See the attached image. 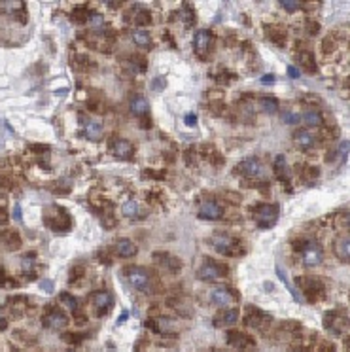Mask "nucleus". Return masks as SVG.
Masks as SVG:
<instances>
[{"mask_svg":"<svg viewBox=\"0 0 350 352\" xmlns=\"http://www.w3.org/2000/svg\"><path fill=\"white\" fill-rule=\"evenodd\" d=\"M210 244L214 246V250L222 254V256H241L242 244L229 233H218L210 239Z\"/></svg>","mask_w":350,"mask_h":352,"instance_id":"1","label":"nucleus"},{"mask_svg":"<svg viewBox=\"0 0 350 352\" xmlns=\"http://www.w3.org/2000/svg\"><path fill=\"white\" fill-rule=\"evenodd\" d=\"M278 204H257L254 208V220H256L257 227L261 229H269V227L276 226L278 222Z\"/></svg>","mask_w":350,"mask_h":352,"instance_id":"2","label":"nucleus"},{"mask_svg":"<svg viewBox=\"0 0 350 352\" xmlns=\"http://www.w3.org/2000/svg\"><path fill=\"white\" fill-rule=\"evenodd\" d=\"M125 278L129 282V286L138 292H146L150 288V282H152V274L146 267H129L125 271Z\"/></svg>","mask_w":350,"mask_h":352,"instance_id":"3","label":"nucleus"},{"mask_svg":"<svg viewBox=\"0 0 350 352\" xmlns=\"http://www.w3.org/2000/svg\"><path fill=\"white\" fill-rule=\"evenodd\" d=\"M301 250V258H303V263L307 267H316L324 261V250H322V244L314 239H309L305 241L303 246L299 248Z\"/></svg>","mask_w":350,"mask_h":352,"instance_id":"4","label":"nucleus"},{"mask_svg":"<svg viewBox=\"0 0 350 352\" xmlns=\"http://www.w3.org/2000/svg\"><path fill=\"white\" fill-rule=\"evenodd\" d=\"M226 274H227L226 267H222L218 261H212V259H204V263H202V265L199 267V271H197V276L204 282L222 280Z\"/></svg>","mask_w":350,"mask_h":352,"instance_id":"5","label":"nucleus"},{"mask_svg":"<svg viewBox=\"0 0 350 352\" xmlns=\"http://www.w3.org/2000/svg\"><path fill=\"white\" fill-rule=\"evenodd\" d=\"M237 174H242L246 178H261L263 176V165L257 157H246L244 161L235 167Z\"/></svg>","mask_w":350,"mask_h":352,"instance_id":"6","label":"nucleus"},{"mask_svg":"<svg viewBox=\"0 0 350 352\" xmlns=\"http://www.w3.org/2000/svg\"><path fill=\"white\" fill-rule=\"evenodd\" d=\"M212 32L208 31V29H199V31L195 32V38H193V49H195V53L199 55V57H206V53H208V49H210V44H212Z\"/></svg>","mask_w":350,"mask_h":352,"instance_id":"7","label":"nucleus"},{"mask_svg":"<svg viewBox=\"0 0 350 352\" xmlns=\"http://www.w3.org/2000/svg\"><path fill=\"white\" fill-rule=\"evenodd\" d=\"M197 214H199L201 220H220L224 216V206L218 201H214V199H206V201L201 203Z\"/></svg>","mask_w":350,"mask_h":352,"instance_id":"8","label":"nucleus"},{"mask_svg":"<svg viewBox=\"0 0 350 352\" xmlns=\"http://www.w3.org/2000/svg\"><path fill=\"white\" fill-rule=\"evenodd\" d=\"M227 341H229L231 346H235L237 350L241 352H250L254 350V346H256L254 339L250 335H246V333H242V331H229L227 333Z\"/></svg>","mask_w":350,"mask_h":352,"instance_id":"9","label":"nucleus"},{"mask_svg":"<svg viewBox=\"0 0 350 352\" xmlns=\"http://www.w3.org/2000/svg\"><path fill=\"white\" fill-rule=\"evenodd\" d=\"M210 299L218 307H231L237 301V294L226 286H220V288H214L210 292Z\"/></svg>","mask_w":350,"mask_h":352,"instance_id":"10","label":"nucleus"},{"mask_svg":"<svg viewBox=\"0 0 350 352\" xmlns=\"http://www.w3.org/2000/svg\"><path fill=\"white\" fill-rule=\"evenodd\" d=\"M42 322H44V326L51 329H62L68 326V316H66V313L59 311V309H49L47 314H44Z\"/></svg>","mask_w":350,"mask_h":352,"instance_id":"11","label":"nucleus"},{"mask_svg":"<svg viewBox=\"0 0 350 352\" xmlns=\"http://www.w3.org/2000/svg\"><path fill=\"white\" fill-rule=\"evenodd\" d=\"M91 301H93V305L99 309V314L108 313L110 307L114 305V298H112V294H110L108 290H99V292H95Z\"/></svg>","mask_w":350,"mask_h":352,"instance_id":"12","label":"nucleus"},{"mask_svg":"<svg viewBox=\"0 0 350 352\" xmlns=\"http://www.w3.org/2000/svg\"><path fill=\"white\" fill-rule=\"evenodd\" d=\"M44 222H46L51 229H55V231H64V229H68L70 227L68 214L64 210H61V208H57V216H46Z\"/></svg>","mask_w":350,"mask_h":352,"instance_id":"13","label":"nucleus"},{"mask_svg":"<svg viewBox=\"0 0 350 352\" xmlns=\"http://www.w3.org/2000/svg\"><path fill=\"white\" fill-rule=\"evenodd\" d=\"M112 154L119 159H131L132 154H134V148H132V144L129 140H125V138H116V140L112 142Z\"/></svg>","mask_w":350,"mask_h":352,"instance_id":"14","label":"nucleus"},{"mask_svg":"<svg viewBox=\"0 0 350 352\" xmlns=\"http://www.w3.org/2000/svg\"><path fill=\"white\" fill-rule=\"evenodd\" d=\"M154 259H156L159 265H163L165 269L172 271V273H176V271L182 269V261L178 258H174V256H171V254H167V252H156Z\"/></svg>","mask_w":350,"mask_h":352,"instance_id":"15","label":"nucleus"},{"mask_svg":"<svg viewBox=\"0 0 350 352\" xmlns=\"http://www.w3.org/2000/svg\"><path fill=\"white\" fill-rule=\"evenodd\" d=\"M114 250H116V254L119 258L127 259V258L136 256L138 248H136V244L132 243V241H129V239H119V241H116V244H114Z\"/></svg>","mask_w":350,"mask_h":352,"instance_id":"16","label":"nucleus"},{"mask_svg":"<svg viewBox=\"0 0 350 352\" xmlns=\"http://www.w3.org/2000/svg\"><path fill=\"white\" fill-rule=\"evenodd\" d=\"M129 108H131V112L134 114V116L146 117V116H148V112H150V104H148V101L142 97V95H132L131 102H129Z\"/></svg>","mask_w":350,"mask_h":352,"instance_id":"17","label":"nucleus"},{"mask_svg":"<svg viewBox=\"0 0 350 352\" xmlns=\"http://www.w3.org/2000/svg\"><path fill=\"white\" fill-rule=\"evenodd\" d=\"M294 142H296L297 148L311 150L312 146L316 144V138H314V136H312L309 131H305V129H299V131H296V134H294Z\"/></svg>","mask_w":350,"mask_h":352,"instance_id":"18","label":"nucleus"},{"mask_svg":"<svg viewBox=\"0 0 350 352\" xmlns=\"http://www.w3.org/2000/svg\"><path fill=\"white\" fill-rule=\"evenodd\" d=\"M84 131H86V136L89 140H101L102 133H104V129H102V125L97 119H86Z\"/></svg>","mask_w":350,"mask_h":352,"instance_id":"19","label":"nucleus"},{"mask_svg":"<svg viewBox=\"0 0 350 352\" xmlns=\"http://www.w3.org/2000/svg\"><path fill=\"white\" fill-rule=\"evenodd\" d=\"M335 254L341 261H348L350 259V239L346 235H342L335 241Z\"/></svg>","mask_w":350,"mask_h":352,"instance_id":"20","label":"nucleus"},{"mask_svg":"<svg viewBox=\"0 0 350 352\" xmlns=\"http://www.w3.org/2000/svg\"><path fill=\"white\" fill-rule=\"evenodd\" d=\"M299 284H301L305 294H318L324 290L322 282L318 278H312V276H299Z\"/></svg>","mask_w":350,"mask_h":352,"instance_id":"21","label":"nucleus"},{"mask_svg":"<svg viewBox=\"0 0 350 352\" xmlns=\"http://www.w3.org/2000/svg\"><path fill=\"white\" fill-rule=\"evenodd\" d=\"M244 322H246L248 326L257 328V326H263V324H267V322H271V316H269L267 313H263V311H254V313L248 314V316L244 318Z\"/></svg>","mask_w":350,"mask_h":352,"instance_id":"22","label":"nucleus"},{"mask_svg":"<svg viewBox=\"0 0 350 352\" xmlns=\"http://www.w3.org/2000/svg\"><path fill=\"white\" fill-rule=\"evenodd\" d=\"M276 276H278L280 280H282V284H284V286H286V288L290 290V294H292V298L296 299L297 303H301V301H303V298L299 296V290H297L296 286H294V284H292V282L288 280V276H286V273L282 271V267H280V265H276Z\"/></svg>","mask_w":350,"mask_h":352,"instance_id":"23","label":"nucleus"},{"mask_svg":"<svg viewBox=\"0 0 350 352\" xmlns=\"http://www.w3.org/2000/svg\"><path fill=\"white\" fill-rule=\"evenodd\" d=\"M148 328H152L154 331H159V333H167V331H171L172 329V320L169 318H154V320L148 322Z\"/></svg>","mask_w":350,"mask_h":352,"instance_id":"24","label":"nucleus"},{"mask_svg":"<svg viewBox=\"0 0 350 352\" xmlns=\"http://www.w3.org/2000/svg\"><path fill=\"white\" fill-rule=\"evenodd\" d=\"M259 106L263 110L265 114H274V112H278V101L271 97V95H263L261 99H259Z\"/></svg>","mask_w":350,"mask_h":352,"instance_id":"25","label":"nucleus"},{"mask_svg":"<svg viewBox=\"0 0 350 352\" xmlns=\"http://www.w3.org/2000/svg\"><path fill=\"white\" fill-rule=\"evenodd\" d=\"M322 114H320L318 110H307L303 114V123L309 127H320L322 125Z\"/></svg>","mask_w":350,"mask_h":352,"instance_id":"26","label":"nucleus"},{"mask_svg":"<svg viewBox=\"0 0 350 352\" xmlns=\"http://www.w3.org/2000/svg\"><path fill=\"white\" fill-rule=\"evenodd\" d=\"M239 320V311L237 309H226L224 313H222V316L220 318H216V324H235V322Z\"/></svg>","mask_w":350,"mask_h":352,"instance_id":"27","label":"nucleus"},{"mask_svg":"<svg viewBox=\"0 0 350 352\" xmlns=\"http://www.w3.org/2000/svg\"><path fill=\"white\" fill-rule=\"evenodd\" d=\"M274 172H276V176H278L282 182H286L288 178H286V174H288V169H286V159H284V156H276V159H274Z\"/></svg>","mask_w":350,"mask_h":352,"instance_id":"28","label":"nucleus"},{"mask_svg":"<svg viewBox=\"0 0 350 352\" xmlns=\"http://www.w3.org/2000/svg\"><path fill=\"white\" fill-rule=\"evenodd\" d=\"M180 19L184 21L186 27H191L195 21V12L193 8L189 6V4H182V8H180Z\"/></svg>","mask_w":350,"mask_h":352,"instance_id":"29","label":"nucleus"},{"mask_svg":"<svg viewBox=\"0 0 350 352\" xmlns=\"http://www.w3.org/2000/svg\"><path fill=\"white\" fill-rule=\"evenodd\" d=\"M132 40H134V44L140 47H150L152 46V36H150V32L146 31H134V34H132Z\"/></svg>","mask_w":350,"mask_h":352,"instance_id":"30","label":"nucleus"},{"mask_svg":"<svg viewBox=\"0 0 350 352\" xmlns=\"http://www.w3.org/2000/svg\"><path fill=\"white\" fill-rule=\"evenodd\" d=\"M132 21H134L136 25H140V27H144V25L152 23V16H150L148 10L138 8L136 12H134V16H132Z\"/></svg>","mask_w":350,"mask_h":352,"instance_id":"31","label":"nucleus"},{"mask_svg":"<svg viewBox=\"0 0 350 352\" xmlns=\"http://www.w3.org/2000/svg\"><path fill=\"white\" fill-rule=\"evenodd\" d=\"M299 61H301V63H303V66H305V71L307 72H316V68H314V66H316V63H314V57H312V53L311 51H303V53L299 55Z\"/></svg>","mask_w":350,"mask_h":352,"instance_id":"32","label":"nucleus"},{"mask_svg":"<svg viewBox=\"0 0 350 352\" xmlns=\"http://www.w3.org/2000/svg\"><path fill=\"white\" fill-rule=\"evenodd\" d=\"M59 301H61L66 309H70V311H76V309H78V301H76V298H72L68 292H61V294H59Z\"/></svg>","mask_w":350,"mask_h":352,"instance_id":"33","label":"nucleus"},{"mask_svg":"<svg viewBox=\"0 0 350 352\" xmlns=\"http://www.w3.org/2000/svg\"><path fill=\"white\" fill-rule=\"evenodd\" d=\"M89 12H87L86 8H78V10H74L72 12V19H74V23H86L87 19H89Z\"/></svg>","mask_w":350,"mask_h":352,"instance_id":"34","label":"nucleus"},{"mask_svg":"<svg viewBox=\"0 0 350 352\" xmlns=\"http://www.w3.org/2000/svg\"><path fill=\"white\" fill-rule=\"evenodd\" d=\"M278 4L286 12H297V10L303 6V2H299V0H280Z\"/></svg>","mask_w":350,"mask_h":352,"instance_id":"35","label":"nucleus"},{"mask_svg":"<svg viewBox=\"0 0 350 352\" xmlns=\"http://www.w3.org/2000/svg\"><path fill=\"white\" fill-rule=\"evenodd\" d=\"M121 212H123L125 216H136L138 214V203L136 201H127V203L123 204V208H121Z\"/></svg>","mask_w":350,"mask_h":352,"instance_id":"36","label":"nucleus"},{"mask_svg":"<svg viewBox=\"0 0 350 352\" xmlns=\"http://www.w3.org/2000/svg\"><path fill=\"white\" fill-rule=\"evenodd\" d=\"M280 117H282V121L288 123V125H296L297 121H299V116H297L296 112H284Z\"/></svg>","mask_w":350,"mask_h":352,"instance_id":"37","label":"nucleus"},{"mask_svg":"<svg viewBox=\"0 0 350 352\" xmlns=\"http://www.w3.org/2000/svg\"><path fill=\"white\" fill-rule=\"evenodd\" d=\"M87 21H89V25H91L93 29H101L102 25H104V19H102L101 14H91V16H89V19H87Z\"/></svg>","mask_w":350,"mask_h":352,"instance_id":"38","label":"nucleus"},{"mask_svg":"<svg viewBox=\"0 0 350 352\" xmlns=\"http://www.w3.org/2000/svg\"><path fill=\"white\" fill-rule=\"evenodd\" d=\"M21 263H23V271L25 273H29V269H32L34 267V258H31V256H25L23 259H21Z\"/></svg>","mask_w":350,"mask_h":352,"instance_id":"39","label":"nucleus"},{"mask_svg":"<svg viewBox=\"0 0 350 352\" xmlns=\"http://www.w3.org/2000/svg\"><path fill=\"white\" fill-rule=\"evenodd\" d=\"M14 220H17V222L23 220V212H21V204L19 203H16V206H14Z\"/></svg>","mask_w":350,"mask_h":352,"instance_id":"40","label":"nucleus"},{"mask_svg":"<svg viewBox=\"0 0 350 352\" xmlns=\"http://www.w3.org/2000/svg\"><path fill=\"white\" fill-rule=\"evenodd\" d=\"M274 74H265V76H261V84L263 86H271V84H274Z\"/></svg>","mask_w":350,"mask_h":352,"instance_id":"41","label":"nucleus"},{"mask_svg":"<svg viewBox=\"0 0 350 352\" xmlns=\"http://www.w3.org/2000/svg\"><path fill=\"white\" fill-rule=\"evenodd\" d=\"M163 86H165V80L163 78H156V80H154V84H152V89L159 91V89H163Z\"/></svg>","mask_w":350,"mask_h":352,"instance_id":"42","label":"nucleus"},{"mask_svg":"<svg viewBox=\"0 0 350 352\" xmlns=\"http://www.w3.org/2000/svg\"><path fill=\"white\" fill-rule=\"evenodd\" d=\"M184 121H186L187 125H195V123H197V116H195V114H187V116L184 117Z\"/></svg>","mask_w":350,"mask_h":352,"instance_id":"43","label":"nucleus"},{"mask_svg":"<svg viewBox=\"0 0 350 352\" xmlns=\"http://www.w3.org/2000/svg\"><path fill=\"white\" fill-rule=\"evenodd\" d=\"M288 74H290V78H297V76H299V71H297L296 66H288Z\"/></svg>","mask_w":350,"mask_h":352,"instance_id":"44","label":"nucleus"},{"mask_svg":"<svg viewBox=\"0 0 350 352\" xmlns=\"http://www.w3.org/2000/svg\"><path fill=\"white\" fill-rule=\"evenodd\" d=\"M40 286H42L44 290H47V292H51V290H53V284H51V282H42Z\"/></svg>","mask_w":350,"mask_h":352,"instance_id":"45","label":"nucleus"},{"mask_svg":"<svg viewBox=\"0 0 350 352\" xmlns=\"http://www.w3.org/2000/svg\"><path fill=\"white\" fill-rule=\"evenodd\" d=\"M309 29H311V32H318L320 31V27H318V25H314V23H309Z\"/></svg>","mask_w":350,"mask_h":352,"instance_id":"46","label":"nucleus"},{"mask_svg":"<svg viewBox=\"0 0 350 352\" xmlns=\"http://www.w3.org/2000/svg\"><path fill=\"white\" fill-rule=\"evenodd\" d=\"M125 320H127V313H123L119 318H117V324H121V322H125Z\"/></svg>","mask_w":350,"mask_h":352,"instance_id":"47","label":"nucleus"},{"mask_svg":"<svg viewBox=\"0 0 350 352\" xmlns=\"http://www.w3.org/2000/svg\"><path fill=\"white\" fill-rule=\"evenodd\" d=\"M4 328H6V320H4L2 314H0V329H4Z\"/></svg>","mask_w":350,"mask_h":352,"instance_id":"48","label":"nucleus"}]
</instances>
